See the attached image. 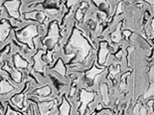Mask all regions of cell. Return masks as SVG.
Returning a JSON list of instances; mask_svg holds the SVG:
<instances>
[{
  "mask_svg": "<svg viewBox=\"0 0 154 115\" xmlns=\"http://www.w3.org/2000/svg\"><path fill=\"white\" fill-rule=\"evenodd\" d=\"M70 45H71L72 49L74 48V50L80 51L78 54V57L76 58L77 63H82V62H84L85 59H86L88 56V54H90V51H91L90 44L82 37L78 30L75 31L74 36L72 37Z\"/></svg>",
  "mask_w": 154,
  "mask_h": 115,
  "instance_id": "1",
  "label": "cell"
},
{
  "mask_svg": "<svg viewBox=\"0 0 154 115\" xmlns=\"http://www.w3.org/2000/svg\"><path fill=\"white\" fill-rule=\"evenodd\" d=\"M16 38L19 39L22 43L28 44L31 47V49H34V38H37L39 36V31L37 25L35 24H29L25 26L24 28L19 31H16L15 33Z\"/></svg>",
  "mask_w": 154,
  "mask_h": 115,
  "instance_id": "2",
  "label": "cell"
},
{
  "mask_svg": "<svg viewBox=\"0 0 154 115\" xmlns=\"http://www.w3.org/2000/svg\"><path fill=\"white\" fill-rule=\"evenodd\" d=\"M59 39H60V36H59L58 23L57 21H53L50 25V29H49L47 36L41 40V44L48 50H53L59 43Z\"/></svg>",
  "mask_w": 154,
  "mask_h": 115,
  "instance_id": "3",
  "label": "cell"
},
{
  "mask_svg": "<svg viewBox=\"0 0 154 115\" xmlns=\"http://www.w3.org/2000/svg\"><path fill=\"white\" fill-rule=\"evenodd\" d=\"M20 5H21V1H19V0L4 2V6H5V8L7 9L8 14L10 15L12 18L16 19V20H20V18H21L20 11H19Z\"/></svg>",
  "mask_w": 154,
  "mask_h": 115,
  "instance_id": "4",
  "label": "cell"
},
{
  "mask_svg": "<svg viewBox=\"0 0 154 115\" xmlns=\"http://www.w3.org/2000/svg\"><path fill=\"white\" fill-rule=\"evenodd\" d=\"M44 53H45V50H41V51H39L37 54H36L33 57V60H34V67H33V68H34V71H37V73H39V74H44L45 67L48 65L47 63H46V62L42 61L41 56L43 55Z\"/></svg>",
  "mask_w": 154,
  "mask_h": 115,
  "instance_id": "5",
  "label": "cell"
},
{
  "mask_svg": "<svg viewBox=\"0 0 154 115\" xmlns=\"http://www.w3.org/2000/svg\"><path fill=\"white\" fill-rule=\"evenodd\" d=\"M11 24L7 19H2L0 22V43H4L9 37L11 31Z\"/></svg>",
  "mask_w": 154,
  "mask_h": 115,
  "instance_id": "6",
  "label": "cell"
},
{
  "mask_svg": "<svg viewBox=\"0 0 154 115\" xmlns=\"http://www.w3.org/2000/svg\"><path fill=\"white\" fill-rule=\"evenodd\" d=\"M96 93L93 91H87L85 89L81 90V102H82V109H81V115H83L85 113V109H86L87 105L88 102L94 100Z\"/></svg>",
  "mask_w": 154,
  "mask_h": 115,
  "instance_id": "7",
  "label": "cell"
},
{
  "mask_svg": "<svg viewBox=\"0 0 154 115\" xmlns=\"http://www.w3.org/2000/svg\"><path fill=\"white\" fill-rule=\"evenodd\" d=\"M25 19H28V20H35V21L40 23V24H43L44 21L47 19V16H46L44 11L36 10V11H31V12L26 13Z\"/></svg>",
  "mask_w": 154,
  "mask_h": 115,
  "instance_id": "8",
  "label": "cell"
},
{
  "mask_svg": "<svg viewBox=\"0 0 154 115\" xmlns=\"http://www.w3.org/2000/svg\"><path fill=\"white\" fill-rule=\"evenodd\" d=\"M110 50L109 48V45L106 42L100 43V52H99V64L100 65H106V59L107 56L109 55Z\"/></svg>",
  "mask_w": 154,
  "mask_h": 115,
  "instance_id": "9",
  "label": "cell"
},
{
  "mask_svg": "<svg viewBox=\"0 0 154 115\" xmlns=\"http://www.w3.org/2000/svg\"><path fill=\"white\" fill-rule=\"evenodd\" d=\"M16 88L17 87L9 83L7 80V78H2V80H0V94L1 95L13 92V91L16 90Z\"/></svg>",
  "mask_w": 154,
  "mask_h": 115,
  "instance_id": "10",
  "label": "cell"
},
{
  "mask_svg": "<svg viewBox=\"0 0 154 115\" xmlns=\"http://www.w3.org/2000/svg\"><path fill=\"white\" fill-rule=\"evenodd\" d=\"M33 93L35 94H38L39 96V99L40 100H45L46 98L48 96H50L52 94V87L49 86V85H45L43 87H40V88H37L33 91Z\"/></svg>",
  "mask_w": 154,
  "mask_h": 115,
  "instance_id": "11",
  "label": "cell"
},
{
  "mask_svg": "<svg viewBox=\"0 0 154 115\" xmlns=\"http://www.w3.org/2000/svg\"><path fill=\"white\" fill-rule=\"evenodd\" d=\"M106 71V68H101V70H99L97 68H93L91 70H90L87 73V80L88 81H91V84L90 85H93L94 83H96V80H97V74H100Z\"/></svg>",
  "mask_w": 154,
  "mask_h": 115,
  "instance_id": "12",
  "label": "cell"
},
{
  "mask_svg": "<svg viewBox=\"0 0 154 115\" xmlns=\"http://www.w3.org/2000/svg\"><path fill=\"white\" fill-rule=\"evenodd\" d=\"M13 64H14V68H27L29 63L27 61H25L24 59L19 54H15L13 56Z\"/></svg>",
  "mask_w": 154,
  "mask_h": 115,
  "instance_id": "13",
  "label": "cell"
},
{
  "mask_svg": "<svg viewBox=\"0 0 154 115\" xmlns=\"http://www.w3.org/2000/svg\"><path fill=\"white\" fill-rule=\"evenodd\" d=\"M4 68H5V70L8 71V74H10V77L13 80H14V83H21V80H22V73H20L19 71H17L15 68H10L9 67H7V65L5 64L4 65Z\"/></svg>",
  "mask_w": 154,
  "mask_h": 115,
  "instance_id": "14",
  "label": "cell"
},
{
  "mask_svg": "<svg viewBox=\"0 0 154 115\" xmlns=\"http://www.w3.org/2000/svg\"><path fill=\"white\" fill-rule=\"evenodd\" d=\"M100 90L103 94V103L107 105L109 103V88H107L106 83H101L100 84Z\"/></svg>",
  "mask_w": 154,
  "mask_h": 115,
  "instance_id": "15",
  "label": "cell"
},
{
  "mask_svg": "<svg viewBox=\"0 0 154 115\" xmlns=\"http://www.w3.org/2000/svg\"><path fill=\"white\" fill-rule=\"evenodd\" d=\"M71 114V104L69 103L66 97L63 98V103L59 109V115H70Z\"/></svg>",
  "mask_w": 154,
  "mask_h": 115,
  "instance_id": "16",
  "label": "cell"
},
{
  "mask_svg": "<svg viewBox=\"0 0 154 115\" xmlns=\"http://www.w3.org/2000/svg\"><path fill=\"white\" fill-rule=\"evenodd\" d=\"M54 71H57L58 74H60L62 77H66V67H65V65L63 63V60H62L61 58L58 59V63L56 64L55 68H53Z\"/></svg>",
  "mask_w": 154,
  "mask_h": 115,
  "instance_id": "17",
  "label": "cell"
},
{
  "mask_svg": "<svg viewBox=\"0 0 154 115\" xmlns=\"http://www.w3.org/2000/svg\"><path fill=\"white\" fill-rule=\"evenodd\" d=\"M23 98H24V92L22 93H17L16 95L12 97V102L15 104L16 107H18L19 109H22V102H23Z\"/></svg>",
  "mask_w": 154,
  "mask_h": 115,
  "instance_id": "18",
  "label": "cell"
},
{
  "mask_svg": "<svg viewBox=\"0 0 154 115\" xmlns=\"http://www.w3.org/2000/svg\"><path fill=\"white\" fill-rule=\"evenodd\" d=\"M120 27H121V24L119 23V26L116 27V30L113 31L112 33H111L110 35V39L111 41L116 43V44H119L120 42V39H121V34H120Z\"/></svg>",
  "mask_w": 154,
  "mask_h": 115,
  "instance_id": "19",
  "label": "cell"
},
{
  "mask_svg": "<svg viewBox=\"0 0 154 115\" xmlns=\"http://www.w3.org/2000/svg\"><path fill=\"white\" fill-rule=\"evenodd\" d=\"M120 65H117L116 67H112L111 65V68H110V74H109V77L112 78V77H114L120 71Z\"/></svg>",
  "mask_w": 154,
  "mask_h": 115,
  "instance_id": "20",
  "label": "cell"
},
{
  "mask_svg": "<svg viewBox=\"0 0 154 115\" xmlns=\"http://www.w3.org/2000/svg\"><path fill=\"white\" fill-rule=\"evenodd\" d=\"M153 95V84H150V86H149V88L147 89V91H146V93L144 94V99H146V98H149V97H151Z\"/></svg>",
  "mask_w": 154,
  "mask_h": 115,
  "instance_id": "21",
  "label": "cell"
},
{
  "mask_svg": "<svg viewBox=\"0 0 154 115\" xmlns=\"http://www.w3.org/2000/svg\"><path fill=\"white\" fill-rule=\"evenodd\" d=\"M5 115H20V113L17 112V111H15L13 108L10 106V105H8L7 106V112H6Z\"/></svg>",
  "mask_w": 154,
  "mask_h": 115,
  "instance_id": "22",
  "label": "cell"
},
{
  "mask_svg": "<svg viewBox=\"0 0 154 115\" xmlns=\"http://www.w3.org/2000/svg\"><path fill=\"white\" fill-rule=\"evenodd\" d=\"M4 54H5V52H0V58H1V56L4 55Z\"/></svg>",
  "mask_w": 154,
  "mask_h": 115,
  "instance_id": "23",
  "label": "cell"
},
{
  "mask_svg": "<svg viewBox=\"0 0 154 115\" xmlns=\"http://www.w3.org/2000/svg\"><path fill=\"white\" fill-rule=\"evenodd\" d=\"M103 115H109V114H103Z\"/></svg>",
  "mask_w": 154,
  "mask_h": 115,
  "instance_id": "24",
  "label": "cell"
}]
</instances>
